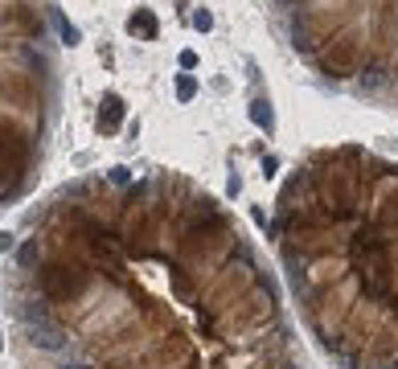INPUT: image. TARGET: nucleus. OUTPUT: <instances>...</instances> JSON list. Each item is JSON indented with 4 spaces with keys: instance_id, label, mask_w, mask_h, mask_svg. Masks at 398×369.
<instances>
[{
    "instance_id": "obj_5",
    "label": "nucleus",
    "mask_w": 398,
    "mask_h": 369,
    "mask_svg": "<svg viewBox=\"0 0 398 369\" xmlns=\"http://www.w3.org/2000/svg\"><path fill=\"white\" fill-rule=\"evenodd\" d=\"M127 33H132V38H144V41H157L160 25H157V17H152L148 8H136V13L127 17Z\"/></svg>"
},
{
    "instance_id": "obj_10",
    "label": "nucleus",
    "mask_w": 398,
    "mask_h": 369,
    "mask_svg": "<svg viewBox=\"0 0 398 369\" xmlns=\"http://www.w3.org/2000/svg\"><path fill=\"white\" fill-rule=\"evenodd\" d=\"M13 251H17V234L0 230V254H13Z\"/></svg>"
},
{
    "instance_id": "obj_2",
    "label": "nucleus",
    "mask_w": 398,
    "mask_h": 369,
    "mask_svg": "<svg viewBox=\"0 0 398 369\" xmlns=\"http://www.w3.org/2000/svg\"><path fill=\"white\" fill-rule=\"evenodd\" d=\"M271 242L317 349L337 369H398V164L317 148L283 181Z\"/></svg>"
},
{
    "instance_id": "obj_12",
    "label": "nucleus",
    "mask_w": 398,
    "mask_h": 369,
    "mask_svg": "<svg viewBox=\"0 0 398 369\" xmlns=\"http://www.w3.org/2000/svg\"><path fill=\"white\" fill-rule=\"evenodd\" d=\"M0 349H4V341H0Z\"/></svg>"
},
{
    "instance_id": "obj_3",
    "label": "nucleus",
    "mask_w": 398,
    "mask_h": 369,
    "mask_svg": "<svg viewBox=\"0 0 398 369\" xmlns=\"http://www.w3.org/2000/svg\"><path fill=\"white\" fill-rule=\"evenodd\" d=\"M271 8L320 82L398 103V0H271Z\"/></svg>"
},
{
    "instance_id": "obj_7",
    "label": "nucleus",
    "mask_w": 398,
    "mask_h": 369,
    "mask_svg": "<svg viewBox=\"0 0 398 369\" xmlns=\"http://www.w3.org/2000/svg\"><path fill=\"white\" fill-rule=\"evenodd\" d=\"M50 17H54V25H58V33H62V45H79V29H74V25H70V21L62 17L58 8H50Z\"/></svg>"
},
{
    "instance_id": "obj_6",
    "label": "nucleus",
    "mask_w": 398,
    "mask_h": 369,
    "mask_svg": "<svg viewBox=\"0 0 398 369\" xmlns=\"http://www.w3.org/2000/svg\"><path fill=\"white\" fill-rule=\"evenodd\" d=\"M251 119L259 123L263 132H271V127H275V119H271V98H255V103H251Z\"/></svg>"
},
{
    "instance_id": "obj_8",
    "label": "nucleus",
    "mask_w": 398,
    "mask_h": 369,
    "mask_svg": "<svg viewBox=\"0 0 398 369\" xmlns=\"http://www.w3.org/2000/svg\"><path fill=\"white\" fill-rule=\"evenodd\" d=\"M177 98H181V103H193V98H198V78H193V74H181L177 78Z\"/></svg>"
},
{
    "instance_id": "obj_11",
    "label": "nucleus",
    "mask_w": 398,
    "mask_h": 369,
    "mask_svg": "<svg viewBox=\"0 0 398 369\" xmlns=\"http://www.w3.org/2000/svg\"><path fill=\"white\" fill-rule=\"evenodd\" d=\"M181 70H198V54L193 50H181Z\"/></svg>"
},
{
    "instance_id": "obj_4",
    "label": "nucleus",
    "mask_w": 398,
    "mask_h": 369,
    "mask_svg": "<svg viewBox=\"0 0 398 369\" xmlns=\"http://www.w3.org/2000/svg\"><path fill=\"white\" fill-rule=\"evenodd\" d=\"M120 123H123V98L120 95H103L99 132H103V136H111V132H120Z\"/></svg>"
},
{
    "instance_id": "obj_9",
    "label": "nucleus",
    "mask_w": 398,
    "mask_h": 369,
    "mask_svg": "<svg viewBox=\"0 0 398 369\" xmlns=\"http://www.w3.org/2000/svg\"><path fill=\"white\" fill-rule=\"evenodd\" d=\"M193 29L210 33V29H214V13H210V8H198V13H193Z\"/></svg>"
},
{
    "instance_id": "obj_1",
    "label": "nucleus",
    "mask_w": 398,
    "mask_h": 369,
    "mask_svg": "<svg viewBox=\"0 0 398 369\" xmlns=\"http://www.w3.org/2000/svg\"><path fill=\"white\" fill-rule=\"evenodd\" d=\"M74 193L66 251L103 295L99 353L62 345L54 369H304L275 275L242 222L177 173Z\"/></svg>"
}]
</instances>
